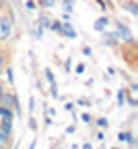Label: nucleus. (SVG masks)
Wrapping results in <instances>:
<instances>
[{
	"label": "nucleus",
	"instance_id": "f257e3e1",
	"mask_svg": "<svg viewBox=\"0 0 138 149\" xmlns=\"http://www.w3.org/2000/svg\"><path fill=\"white\" fill-rule=\"evenodd\" d=\"M8 35H10V23L4 17H0V40H6Z\"/></svg>",
	"mask_w": 138,
	"mask_h": 149
},
{
	"label": "nucleus",
	"instance_id": "f03ea898",
	"mask_svg": "<svg viewBox=\"0 0 138 149\" xmlns=\"http://www.w3.org/2000/svg\"><path fill=\"white\" fill-rule=\"evenodd\" d=\"M113 37H124V40H132V35H130V31H128V27L126 25H122V23H117V31L115 33H111Z\"/></svg>",
	"mask_w": 138,
	"mask_h": 149
},
{
	"label": "nucleus",
	"instance_id": "7ed1b4c3",
	"mask_svg": "<svg viewBox=\"0 0 138 149\" xmlns=\"http://www.w3.org/2000/svg\"><path fill=\"white\" fill-rule=\"evenodd\" d=\"M0 102H2V106H4V108H10V106H14L17 97H14V95H10V93H2V97H0Z\"/></svg>",
	"mask_w": 138,
	"mask_h": 149
},
{
	"label": "nucleus",
	"instance_id": "20e7f679",
	"mask_svg": "<svg viewBox=\"0 0 138 149\" xmlns=\"http://www.w3.org/2000/svg\"><path fill=\"white\" fill-rule=\"evenodd\" d=\"M60 31L66 35V37H72V40H74V37H76V31H74V27L70 25V23H64L62 27H60Z\"/></svg>",
	"mask_w": 138,
	"mask_h": 149
},
{
	"label": "nucleus",
	"instance_id": "39448f33",
	"mask_svg": "<svg viewBox=\"0 0 138 149\" xmlns=\"http://www.w3.org/2000/svg\"><path fill=\"white\" fill-rule=\"evenodd\" d=\"M105 27H107V19L105 17H101V19H97V21H95V29L97 31H103Z\"/></svg>",
	"mask_w": 138,
	"mask_h": 149
},
{
	"label": "nucleus",
	"instance_id": "423d86ee",
	"mask_svg": "<svg viewBox=\"0 0 138 149\" xmlns=\"http://www.w3.org/2000/svg\"><path fill=\"white\" fill-rule=\"evenodd\" d=\"M0 116H2L4 120H12V114H10V108H0Z\"/></svg>",
	"mask_w": 138,
	"mask_h": 149
},
{
	"label": "nucleus",
	"instance_id": "0eeeda50",
	"mask_svg": "<svg viewBox=\"0 0 138 149\" xmlns=\"http://www.w3.org/2000/svg\"><path fill=\"white\" fill-rule=\"evenodd\" d=\"M117 139H120V141H128V143H134V137H132L130 133H120V135H117Z\"/></svg>",
	"mask_w": 138,
	"mask_h": 149
},
{
	"label": "nucleus",
	"instance_id": "6e6552de",
	"mask_svg": "<svg viewBox=\"0 0 138 149\" xmlns=\"http://www.w3.org/2000/svg\"><path fill=\"white\" fill-rule=\"evenodd\" d=\"M2 130H4L6 135H10V130H12V124H10V120H4V122H2Z\"/></svg>",
	"mask_w": 138,
	"mask_h": 149
},
{
	"label": "nucleus",
	"instance_id": "1a4fd4ad",
	"mask_svg": "<svg viewBox=\"0 0 138 149\" xmlns=\"http://www.w3.org/2000/svg\"><path fill=\"white\" fill-rule=\"evenodd\" d=\"M39 19H41V25H43V27H52V21H50V17H46V15H43V17H39Z\"/></svg>",
	"mask_w": 138,
	"mask_h": 149
},
{
	"label": "nucleus",
	"instance_id": "9d476101",
	"mask_svg": "<svg viewBox=\"0 0 138 149\" xmlns=\"http://www.w3.org/2000/svg\"><path fill=\"white\" fill-rule=\"evenodd\" d=\"M117 100H120V106L124 104V100H126V91H124V89H120V91H117Z\"/></svg>",
	"mask_w": 138,
	"mask_h": 149
},
{
	"label": "nucleus",
	"instance_id": "9b49d317",
	"mask_svg": "<svg viewBox=\"0 0 138 149\" xmlns=\"http://www.w3.org/2000/svg\"><path fill=\"white\" fill-rule=\"evenodd\" d=\"M126 6H128V10H130L132 15H138V6H136V4H132V2H130V4H126Z\"/></svg>",
	"mask_w": 138,
	"mask_h": 149
},
{
	"label": "nucleus",
	"instance_id": "f8f14e48",
	"mask_svg": "<svg viewBox=\"0 0 138 149\" xmlns=\"http://www.w3.org/2000/svg\"><path fill=\"white\" fill-rule=\"evenodd\" d=\"M46 77H48V81H50V83H56V79H54V72H52L50 68L46 70Z\"/></svg>",
	"mask_w": 138,
	"mask_h": 149
},
{
	"label": "nucleus",
	"instance_id": "ddd939ff",
	"mask_svg": "<svg viewBox=\"0 0 138 149\" xmlns=\"http://www.w3.org/2000/svg\"><path fill=\"white\" fill-rule=\"evenodd\" d=\"M6 139H8V135L4 133V130H2V128H0V141H6Z\"/></svg>",
	"mask_w": 138,
	"mask_h": 149
},
{
	"label": "nucleus",
	"instance_id": "4468645a",
	"mask_svg": "<svg viewBox=\"0 0 138 149\" xmlns=\"http://www.w3.org/2000/svg\"><path fill=\"white\" fill-rule=\"evenodd\" d=\"M52 85H54V87H52V95L58 97V87H56V83H52Z\"/></svg>",
	"mask_w": 138,
	"mask_h": 149
},
{
	"label": "nucleus",
	"instance_id": "2eb2a0df",
	"mask_svg": "<svg viewBox=\"0 0 138 149\" xmlns=\"http://www.w3.org/2000/svg\"><path fill=\"white\" fill-rule=\"evenodd\" d=\"M97 124H99V126H107V120H105V118H99V120H97Z\"/></svg>",
	"mask_w": 138,
	"mask_h": 149
},
{
	"label": "nucleus",
	"instance_id": "dca6fc26",
	"mask_svg": "<svg viewBox=\"0 0 138 149\" xmlns=\"http://www.w3.org/2000/svg\"><path fill=\"white\" fill-rule=\"evenodd\" d=\"M6 74H8V81H10V85H12V81H14V79H12V70L8 68V70H6Z\"/></svg>",
	"mask_w": 138,
	"mask_h": 149
},
{
	"label": "nucleus",
	"instance_id": "f3484780",
	"mask_svg": "<svg viewBox=\"0 0 138 149\" xmlns=\"http://www.w3.org/2000/svg\"><path fill=\"white\" fill-rule=\"evenodd\" d=\"M83 70H85V64H78V66H76V72H78V74H81Z\"/></svg>",
	"mask_w": 138,
	"mask_h": 149
},
{
	"label": "nucleus",
	"instance_id": "a211bd4d",
	"mask_svg": "<svg viewBox=\"0 0 138 149\" xmlns=\"http://www.w3.org/2000/svg\"><path fill=\"white\" fill-rule=\"evenodd\" d=\"M43 4L46 6H54V0H43Z\"/></svg>",
	"mask_w": 138,
	"mask_h": 149
},
{
	"label": "nucleus",
	"instance_id": "6ab92c4d",
	"mask_svg": "<svg viewBox=\"0 0 138 149\" xmlns=\"http://www.w3.org/2000/svg\"><path fill=\"white\" fill-rule=\"evenodd\" d=\"M2 93H4V87H2V85H0V97H2Z\"/></svg>",
	"mask_w": 138,
	"mask_h": 149
},
{
	"label": "nucleus",
	"instance_id": "aec40b11",
	"mask_svg": "<svg viewBox=\"0 0 138 149\" xmlns=\"http://www.w3.org/2000/svg\"><path fill=\"white\" fill-rule=\"evenodd\" d=\"M83 149H91V145H89V143H87V145H83Z\"/></svg>",
	"mask_w": 138,
	"mask_h": 149
},
{
	"label": "nucleus",
	"instance_id": "412c9836",
	"mask_svg": "<svg viewBox=\"0 0 138 149\" xmlns=\"http://www.w3.org/2000/svg\"><path fill=\"white\" fill-rule=\"evenodd\" d=\"M0 66H2V56H0Z\"/></svg>",
	"mask_w": 138,
	"mask_h": 149
},
{
	"label": "nucleus",
	"instance_id": "4be33fe9",
	"mask_svg": "<svg viewBox=\"0 0 138 149\" xmlns=\"http://www.w3.org/2000/svg\"><path fill=\"white\" fill-rule=\"evenodd\" d=\"M113 149H117V147H113Z\"/></svg>",
	"mask_w": 138,
	"mask_h": 149
}]
</instances>
